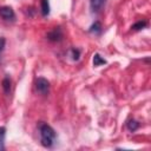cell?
Here are the masks:
<instances>
[{
  "label": "cell",
  "mask_w": 151,
  "mask_h": 151,
  "mask_svg": "<svg viewBox=\"0 0 151 151\" xmlns=\"http://www.w3.org/2000/svg\"><path fill=\"white\" fill-rule=\"evenodd\" d=\"M37 126L40 136V144L46 149L53 147L57 140V132L54 131V129L45 122H38Z\"/></svg>",
  "instance_id": "6da1fadb"
},
{
  "label": "cell",
  "mask_w": 151,
  "mask_h": 151,
  "mask_svg": "<svg viewBox=\"0 0 151 151\" xmlns=\"http://www.w3.org/2000/svg\"><path fill=\"white\" fill-rule=\"evenodd\" d=\"M50 81L44 78V77H39L35 80V90L38 93L42 94V96H47L50 93Z\"/></svg>",
  "instance_id": "7a4b0ae2"
},
{
  "label": "cell",
  "mask_w": 151,
  "mask_h": 151,
  "mask_svg": "<svg viewBox=\"0 0 151 151\" xmlns=\"http://www.w3.org/2000/svg\"><path fill=\"white\" fill-rule=\"evenodd\" d=\"M46 38H47V40H50L52 42H59V41H61L63 38H64V33H63L61 27L58 26V27L52 28L50 32H47Z\"/></svg>",
  "instance_id": "3957f363"
},
{
  "label": "cell",
  "mask_w": 151,
  "mask_h": 151,
  "mask_svg": "<svg viewBox=\"0 0 151 151\" xmlns=\"http://www.w3.org/2000/svg\"><path fill=\"white\" fill-rule=\"evenodd\" d=\"M0 17L5 21H11V22L15 21V12L9 6H2V7H0Z\"/></svg>",
  "instance_id": "277c9868"
},
{
  "label": "cell",
  "mask_w": 151,
  "mask_h": 151,
  "mask_svg": "<svg viewBox=\"0 0 151 151\" xmlns=\"http://www.w3.org/2000/svg\"><path fill=\"white\" fill-rule=\"evenodd\" d=\"M105 1H106V0H90V7H91V11H92L93 13H98V12L103 8Z\"/></svg>",
  "instance_id": "5b68a950"
},
{
  "label": "cell",
  "mask_w": 151,
  "mask_h": 151,
  "mask_svg": "<svg viewBox=\"0 0 151 151\" xmlns=\"http://www.w3.org/2000/svg\"><path fill=\"white\" fill-rule=\"evenodd\" d=\"M40 11L42 17H48L50 12H51V7H50V1L48 0H41L40 1Z\"/></svg>",
  "instance_id": "8992f818"
},
{
  "label": "cell",
  "mask_w": 151,
  "mask_h": 151,
  "mask_svg": "<svg viewBox=\"0 0 151 151\" xmlns=\"http://www.w3.org/2000/svg\"><path fill=\"white\" fill-rule=\"evenodd\" d=\"M101 31H103V27H101L100 21H94V22L90 26V28H88V32L92 33V34H96V35L100 34Z\"/></svg>",
  "instance_id": "52a82bcc"
},
{
  "label": "cell",
  "mask_w": 151,
  "mask_h": 151,
  "mask_svg": "<svg viewBox=\"0 0 151 151\" xmlns=\"http://www.w3.org/2000/svg\"><path fill=\"white\" fill-rule=\"evenodd\" d=\"M2 88H4V92L6 93V94H9V92H11V90H12V80H11V78L8 77V76H6L4 79H2Z\"/></svg>",
  "instance_id": "ba28073f"
},
{
  "label": "cell",
  "mask_w": 151,
  "mask_h": 151,
  "mask_svg": "<svg viewBox=\"0 0 151 151\" xmlns=\"http://www.w3.org/2000/svg\"><path fill=\"white\" fill-rule=\"evenodd\" d=\"M139 126H140V124H139L136 119H130V120H127V123H126V127H127V130L131 131V132L137 131V130L139 129Z\"/></svg>",
  "instance_id": "9c48e42d"
},
{
  "label": "cell",
  "mask_w": 151,
  "mask_h": 151,
  "mask_svg": "<svg viewBox=\"0 0 151 151\" xmlns=\"http://www.w3.org/2000/svg\"><path fill=\"white\" fill-rule=\"evenodd\" d=\"M92 61H93V66H96V67L106 64V60H105L99 53H94V55H93V60H92Z\"/></svg>",
  "instance_id": "30bf717a"
},
{
  "label": "cell",
  "mask_w": 151,
  "mask_h": 151,
  "mask_svg": "<svg viewBox=\"0 0 151 151\" xmlns=\"http://www.w3.org/2000/svg\"><path fill=\"white\" fill-rule=\"evenodd\" d=\"M146 26H147V21H146V20H139V21L134 22V24L131 26V28H132L133 31H140V29L145 28Z\"/></svg>",
  "instance_id": "8fae6325"
},
{
  "label": "cell",
  "mask_w": 151,
  "mask_h": 151,
  "mask_svg": "<svg viewBox=\"0 0 151 151\" xmlns=\"http://www.w3.org/2000/svg\"><path fill=\"white\" fill-rule=\"evenodd\" d=\"M5 137H6V127L0 126V150H5Z\"/></svg>",
  "instance_id": "7c38bea8"
},
{
  "label": "cell",
  "mask_w": 151,
  "mask_h": 151,
  "mask_svg": "<svg viewBox=\"0 0 151 151\" xmlns=\"http://www.w3.org/2000/svg\"><path fill=\"white\" fill-rule=\"evenodd\" d=\"M71 58L73 60H79L80 58V50L79 48H71Z\"/></svg>",
  "instance_id": "4fadbf2b"
},
{
  "label": "cell",
  "mask_w": 151,
  "mask_h": 151,
  "mask_svg": "<svg viewBox=\"0 0 151 151\" xmlns=\"http://www.w3.org/2000/svg\"><path fill=\"white\" fill-rule=\"evenodd\" d=\"M5 46H6V38L5 37H0V59H1L2 53L5 51Z\"/></svg>",
  "instance_id": "5bb4252c"
}]
</instances>
